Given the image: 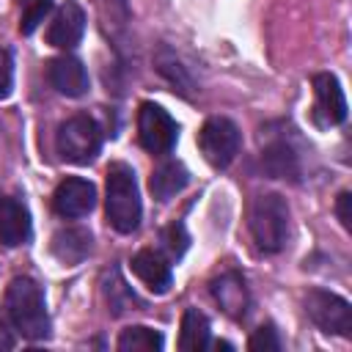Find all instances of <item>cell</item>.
<instances>
[{"instance_id": "9", "label": "cell", "mask_w": 352, "mask_h": 352, "mask_svg": "<svg viewBox=\"0 0 352 352\" xmlns=\"http://www.w3.org/2000/svg\"><path fill=\"white\" fill-rule=\"evenodd\" d=\"M47 80H50V85L58 94H63L69 99H80L91 88L88 72H85L82 60L74 58V55H58V58H52L47 63Z\"/></svg>"}, {"instance_id": "20", "label": "cell", "mask_w": 352, "mask_h": 352, "mask_svg": "<svg viewBox=\"0 0 352 352\" xmlns=\"http://www.w3.org/2000/svg\"><path fill=\"white\" fill-rule=\"evenodd\" d=\"M154 69L173 85V91H179L182 96H192V91H195V82H192V77H190V72L179 63V58H176V52L170 50V47H160L157 50V55H154Z\"/></svg>"}, {"instance_id": "1", "label": "cell", "mask_w": 352, "mask_h": 352, "mask_svg": "<svg viewBox=\"0 0 352 352\" xmlns=\"http://www.w3.org/2000/svg\"><path fill=\"white\" fill-rule=\"evenodd\" d=\"M104 212H107V223L118 234H132L140 226V217H143L140 190H138L135 170L126 162H110L107 165Z\"/></svg>"}, {"instance_id": "18", "label": "cell", "mask_w": 352, "mask_h": 352, "mask_svg": "<svg viewBox=\"0 0 352 352\" xmlns=\"http://www.w3.org/2000/svg\"><path fill=\"white\" fill-rule=\"evenodd\" d=\"M102 294H104V300H107L113 316H121V314L129 311V308H132V311L146 308V302L138 300V294L124 283V278H121V272H118L116 267L102 275Z\"/></svg>"}, {"instance_id": "21", "label": "cell", "mask_w": 352, "mask_h": 352, "mask_svg": "<svg viewBox=\"0 0 352 352\" xmlns=\"http://www.w3.org/2000/svg\"><path fill=\"white\" fill-rule=\"evenodd\" d=\"M116 346L121 352H160L165 346V338L160 330L146 327V324H132L126 330H121Z\"/></svg>"}, {"instance_id": "13", "label": "cell", "mask_w": 352, "mask_h": 352, "mask_svg": "<svg viewBox=\"0 0 352 352\" xmlns=\"http://www.w3.org/2000/svg\"><path fill=\"white\" fill-rule=\"evenodd\" d=\"M209 289H212V297L217 300V305H220L228 316L242 319V316L248 314V308H250V292H248L245 278H242L239 272L226 270L220 278L212 280Z\"/></svg>"}, {"instance_id": "22", "label": "cell", "mask_w": 352, "mask_h": 352, "mask_svg": "<svg viewBox=\"0 0 352 352\" xmlns=\"http://www.w3.org/2000/svg\"><path fill=\"white\" fill-rule=\"evenodd\" d=\"M52 11V0H19V30L30 36Z\"/></svg>"}, {"instance_id": "4", "label": "cell", "mask_w": 352, "mask_h": 352, "mask_svg": "<svg viewBox=\"0 0 352 352\" xmlns=\"http://www.w3.org/2000/svg\"><path fill=\"white\" fill-rule=\"evenodd\" d=\"M102 126L96 124V118H91L88 113H77L69 116L58 132H55V148L60 154V160L74 162V165H88L96 160V154L102 151Z\"/></svg>"}, {"instance_id": "12", "label": "cell", "mask_w": 352, "mask_h": 352, "mask_svg": "<svg viewBox=\"0 0 352 352\" xmlns=\"http://www.w3.org/2000/svg\"><path fill=\"white\" fill-rule=\"evenodd\" d=\"M132 272L154 292V294H165L173 283V270H170V261L168 256H162L160 250H151V248H143L132 256L129 261Z\"/></svg>"}, {"instance_id": "2", "label": "cell", "mask_w": 352, "mask_h": 352, "mask_svg": "<svg viewBox=\"0 0 352 352\" xmlns=\"http://www.w3.org/2000/svg\"><path fill=\"white\" fill-rule=\"evenodd\" d=\"M6 314L19 336H25L30 341H41L50 336V314H47L44 292L33 278L19 275L8 283Z\"/></svg>"}, {"instance_id": "28", "label": "cell", "mask_w": 352, "mask_h": 352, "mask_svg": "<svg viewBox=\"0 0 352 352\" xmlns=\"http://www.w3.org/2000/svg\"><path fill=\"white\" fill-rule=\"evenodd\" d=\"M14 324H11V319H8V314L0 308V352H6V349H14V344H16V338H14Z\"/></svg>"}, {"instance_id": "27", "label": "cell", "mask_w": 352, "mask_h": 352, "mask_svg": "<svg viewBox=\"0 0 352 352\" xmlns=\"http://www.w3.org/2000/svg\"><path fill=\"white\" fill-rule=\"evenodd\" d=\"M336 214H338L341 226H344L346 231H352V195H349L346 190L338 192V198H336Z\"/></svg>"}, {"instance_id": "5", "label": "cell", "mask_w": 352, "mask_h": 352, "mask_svg": "<svg viewBox=\"0 0 352 352\" xmlns=\"http://www.w3.org/2000/svg\"><path fill=\"white\" fill-rule=\"evenodd\" d=\"M239 146H242V132L231 118L214 116L206 118L204 126L198 129V148L212 168H228L239 154Z\"/></svg>"}, {"instance_id": "7", "label": "cell", "mask_w": 352, "mask_h": 352, "mask_svg": "<svg viewBox=\"0 0 352 352\" xmlns=\"http://www.w3.org/2000/svg\"><path fill=\"white\" fill-rule=\"evenodd\" d=\"M138 138L148 154L165 157L179 140V124L154 102H143L138 110Z\"/></svg>"}, {"instance_id": "3", "label": "cell", "mask_w": 352, "mask_h": 352, "mask_svg": "<svg viewBox=\"0 0 352 352\" xmlns=\"http://www.w3.org/2000/svg\"><path fill=\"white\" fill-rule=\"evenodd\" d=\"M250 234L261 253H280L289 239V204L278 192L256 195L250 206Z\"/></svg>"}, {"instance_id": "8", "label": "cell", "mask_w": 352, "mask_h": 352, "mask_svg": "<svg viewBox=\"0 0 352 352\" xmlns=\"http://www.w3.org/2000/svg\"><path fill=\"white\" fill-rule=\"evenodd\" d=\"M96 206V187L82 179V176H66L52 195V209L66 217V220H77L85 217L91 209Z\"/></svg>"}, {"instance_id": "19", "label": "cell", "mask_w": 352, "mask_h": 352, "mask_svg": "<svg viewBox=\"0 0 352 352\" xmlns=\"http://www.w3.org/2000/svg\"><path fill=\"white\" fill-rule=\"evenodd\" d=\"M212 344V327L206 314L198 308H187L182 316V333H179V349L182 352H204Z\"/></svg>"}, {"instance_id": "14", "label": "cell", "mask_w": 352, "mask_h": 352, "mask_svg": "<svg viewBox=\"0 0 352 352\" xmlns=\"http://www.w3.org/2000/svg\"><path fill=\"white\" fill-rule=\"evenodd\" d=\"M30 239V212L19 198L0 195V245L16 248Z\"/></svg>"}, {"instance_id": "23", "label": "cell", "mask_w": 352, "mask_h": 352, "mask_svg": "<svg viewBox=\"0 0 352 352\" xmlns=\"http://www.w3.org/2000/svg\"><path fill=\"white\" fill-rule=\"evenodd\" d=\"M160 245H162L168 261H176V258L184 256V250H187V245H190V236H187V231H184L182 223H170L168 228H162Z\"/></svg>"}, {"instance_id": "16", "label": "cell", "mask_w": 352, "mask_h": 352, "mask_svg": "<svg viewBox=\"0 0 352 352\" xmlns=\"http://www.w3.org/2000/svg\"><path fill=\"white\" fill-rule=\"evenodd\" d=\"M261 168L270 179H289V182L300 179V160L286 140H272L270 146H264Z\"/></svg>"}, {"instance_id": "25", "label": "cell", "mask_w": 352, "mask_h": 352, "mask_svg": "<svg viewBox=\"0 0 352 352\" xmlns=\"http://www.w3.org/2000/svg\"><path fill=\"white\" fill-rule=\"evenodd\" d=\"M102 6V16H104V25L113 28V30H121L129 19V11H126V0H99Z\"/></svg>"}, {"instance_id": "24", "label": "cell", "mask_w": 352, "mask_h": 352, "mask_svg": "<svg viewBox=\"0 0 352 352\" xmlns=\"http://www.w3.org/2000/svg\"><path fill=\"white\" fill-rule=\"evenodd\" d=\"M280 346L283 344H280V336H278L275 324H261L248 341V349H253V352H278Z\"/></svg>"}, {"instance_id": "26", "label": "cell", "mask_w": 352, "mask_h": 352, "mask_svg": "<svg viewBox=\"0 0 352 352\" xmlns=\"http://www.w3.org/2000/svg\"><path fill=\"white\" fill-rule=\"evenodd\" d=\"M11 85H14V58L8 50L0 47V99L11 94Z\"/></svg>"}, {"instance_id": "11", "label": "cell", "mask_w": 352, "mask_h": 352, "mask_svg": "<svg viewBox=\"0 0 352 352\" xmlns=\"http://www.w3.org/2000/svg\"><path fill=\"white\" fill-rule=\"evenodd\" d=\"M82 36H85V11L77 0H66L47 30V41L58 50H72L82 41Z\"/></svg>"}, {"instance_id": "15", "label": "cell", "mask_w": 352, "mask_h": 352, "mask_svg": "<svg viewBox=\"0 0 352 352\" xmlns=\"http://www.w3.org/2000/svg\"><path fill=\"white\" fill-rule=\"evenodd\" d=\"M91 250H94V236L88 228L69 226V228L55 231V236H52V256L69 267L85 261Z\"/></svg>"}, {"instance_id": "17", "label": "cell", "mask_w": 352, "mask_h": 352, "mask_svg": "<svg viewBox=\"0 0 352 352\" xmlns=\"http://www.w3.org/2000/svg\"><path fill=\"white\" fill-rule=\"evenodd\" d=\"M187 182H190V173H187V168L182 165V162H176V160H168V162H162L160 168H154V173H151V179H148V190H151V195L157 198V201H170L176 192H182L184 187H187Z\"/></svg>"}, {"instance_id": "10", "label": "cell", "mask_w": 352, "mask_h": 352, "mask_svg": "<svg viewBox=\"0 0 352 352\" xmlns=\"http://www.w3.org/2000/svg\"><path fill=\"white\" fill-rule=\"evenodd\" d=\"M314 96H316L314 113H316L319 124L333 126V124L346 121V99H344L341 82L336 74H330V72L314 74Z\"/></svg>"}, {"instance_id": "6", "label": "cell", "mask_w": 352, "mask_h": 352, "mask_svg": "<svg viewBox=\"0 0 352 352\" xmlns=\"http://www.w3.org/2000/svg\"><path fill=\"white\" fill-rule=\"evenodd\" d=\"M308 319L322 330V333H333V336H352V305L327 292V289H311L302 300Z\"/></svg>"}]
</instances>
